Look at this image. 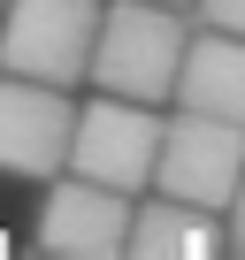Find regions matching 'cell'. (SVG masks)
Segmentation results:
<instances>
[{
    "instance_id": "1",
    "label": "cell",
    "mask_w": 245,
    "mask_h": 260,
    "mask_svg": "<svg viewBox=\"0 0 245 260\" xmlns=\"http://www.w3.org/2000/svg\"><path fill=\"white\" fill-rule=\"evenodd\" d=\"M184 8H161V0H115L100 8V31H92V61L84 77L100 92H122V100H169L176 92V61H184Z\"/></svg>"
},
{
    "instance_id": "2",
    "label": "cell",
    "mask_w": 245,
    "mask_h": 260,
    "mask_svg": "<svg viewBox=\"0 0 245 260\" xmlns=\"http://www.w3.org/2000/svg\"><path fill=\"white\" fill-rule=\"evenodd\" d=\"M245 184V122L176 107L161 115V153H154V191H176L192 207H230V191Z\"/></svg>"
},
{
    "instance_id": "3",
    "label": "cell",
    "mask_w": 245,
    "mask_h": 260,
    "mask_svg": "<svg viewBox=\"0 0 245 260\" xmlns=\"http://www.w3.org/2000/svg\"><path fill=\"white\" fill-rule=\"evenodd\" d=\"M100 0H0V69L39 77V84H77L92 61Z\"/></svg>"
},
{
    "instance_id": "4",
    "label": "cell",
    "mask_w": 245,
    "mask_h": 260,
    "mask_svg": "<svg viewBox=\"0 0 245 260\" xmlns=\"http://www.w3.org/2000/svg\"><path fill=\"white\" fill-rule=\"evenodd\" d=\"M154 153H161V107L154 100L100 92L92 107H77V130H69V169L77 176H92L107 191H146Z\"/></svg>"
},
{
    "instance_id": "5",
    "label": "cell",
    "mask_w": 245,
    "mask_h": 260,
    "mask_svg": "<svg viewBox=\"0 0 245 260\" xmlns=\"http://www.w3.org/2000/svg\"><path fill=\"white\" fill-rule=\"evenodd\" d=\"M69 130H77V100L69 84H39V77H0V176H62L69 169Z\"/></svg>"
},
{
    "instance_id": "6",
    "label": "cell",
    "mask_w": 245,
    "mask_h": 260,
    "mask_svg": "<svg viewBox=\"0 0 245 260\" xmlns=\"http://www.w3.org/2000/svg\"><path fill=\"white\" fill-rule=\"evenodd\" d=\"M39 252L54 260H115L131 245V191H107L77 169L46 176V207H39Z\"/></svg>"
},
{
    "instance_id": "7",
    "label": "cell",
    "mask_w": 245,
    "mask_h": 260,
    "mask_svg": "<svg viewBox=\"0 0 245 260\" xmlns=\"http://www.w3.org/2000/svg\"><path fill=\"white\" fill-rule=\"evenodd\" d=\"M169 100L199 107V115H222V122H245V39L237 31H192Z\"/></svg>"
},
{
    "instance_id": "8",
    "label": "cell",
    "mask_w": 245,
    "mask_h": 260,
    "mask_svg": "<svg viewBox=\"0 0 245 260\" xmlns=\"http://www.w3.org/2000/svg\"><path fill=\"white\" fill-rule=\"evenodd\" d=\"M138 260H215L222 252V214L215 207H192L176 191H154L146 207H131V245Z\"/></svg>"
},
{
    "instance_id": "9",
    "label": "cell",
    "mask_w": 245,
    "mask_h": 260,
    "mask_svg": "<svg viewBox=\"0 0 245 260\" xmlns=\"http://www.w3.org/2000/svg\"><path fill=\"white\" fill-rule=\"evenodd\" d=\"M192 8H199L207 31H237V39H245V0H192Z\"/></svg>"
},
{
    "instance_id": "10",
    "label": "cell",
    "mask_w": 245,
    "mask_h": 260,
    "mask_svg": "<svg viewBox=\"0 0 245 260\" xmlns=\"http://www.w3.org/2000/svg\"><path fill=\"white\" fill-rule=\"evenodd\" d=\"M222 252H245V184H237L230 207H222Z\"/></svg>"
},
{
    "instance_id": "11",
    "label": "cell",
    "mask_w": 245,
    "mask_h": 260,
    "mask_svg": "<svg viewBox=\"0 0 245 260\" xmlns=\"http://www.w3.org/2000/svg\"><path fill=\"white\" fill-rule=\"evenodd\" d=\"M161 8H192V0H161Z\"/></svg>"
}]
</instances>
